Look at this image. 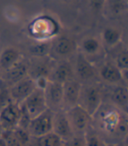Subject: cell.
<instances>
[{"label": "cell", "instance_id": "d6a6232c", "mask_svg": "<svg viewBox=\"0 0 128 146\" xmlns=\"http://www.w3.org/2000/svg\"><path fill=\"white\" fill-rule=\"evenodd\" d=\"M116 146H127V140H125L123 142H120L116 144Z\"/></svg>", "mask_w": 128, "mask_h": 146}, {"label": "cell", "instance_id": "f1b7e54d", "mask_svg": "<svg viewBox=\"0 0 128 146\" xmlns=\"http://www.w3.org/2000/svg\"><path fill=\"white\" fill-rule=\"evenodd\" d=\"M2 137L5 139L7 146H22L19 142L18 138L14 135L13 129L12 130H3Z\"/></svg>", "mask_w": 128, "mask_h": 146}, {"label": "cell", "instance_id": "d6986e66", "mask_svg": "<svg viewBox=\"0 0 128 146\" xmlns=\"http://www.w3.org/2000/svg\"><path fill=\"white\" fill-rule=\"evenodd\" d=\"M21 60L20 52L14 47H6L0 54V71H6Z\"/></svg>", "mask_w": 128, "mask_h": 146}, {"label": "cell", "instance_id": "8fae6325", "mask_svg": "<svg viewBox=\"0 0 128 146\" xmlns=\"http://www.w3.org/2000/svg\"><path fill=\"white\" fill-rule=\"evenodd\" d=\"M52 132L61 137L64 142H67L74 136L68 117L64 110H58L53 113Z\"/></svg>", "mask_w": 128, "mask_h": 146}, {"label": "cell", "instance_id": "4fadbf2b", "mask_svg": "<svg viewBox=\"0 0 128 146\" xmlns=\"http://www.w3.org/2000/svg\"><path fill=\"white\" fill-rule=\"evenodd\" d=\"M82 83L76 78L71 79L63 83V106L62 110L65 111L74 106L77 105Z\"/></svg>", "mask_w": 128, "mask_h": 146}, {"label": "cell", "instance_id": "603a6c76", "mask_svg": "<svg viewBox=\"0 0 128 146\" xmlns=\"http://www.w3.org/2000/svg\"><path fill=\"white\" fill-rule=\"evenodd\" d=\"M52 44L49 42H39L29 47V52L33 55V57H45L48 56L51 52Z\"/></svg>", "mask_w": 128, "mask_h": 146}, {"label": "cell", "instance_id": "3957f363", "mask_svg": "<svg viewBox=\"0 0 128 146\" xmlns=\"http://www.w3.org/2000/svg\"><path fill=\"white\" fill-rule=\"evenodd\" d=\"M74 136H84L92 127V115L79 105L65 110Z\"/></svg>", "mask_w": 128, "mask_h": 146}, {"label": "cell", "instance_id": "44dd1931", "mask_svg": "<svg viewBox=\"0 0 128 146\" xmlns=\"http://www.w3.org/2000/svg\"><path fill=\"white\" fill-rule=\"evenodd\" d=\"M81 47L82 54L86 58H89V56H96L99 54L101 50V43L94 37H87L83 40Z\"/></svg>", "mask_w": 128, "mask_h": 146}, {"label": "cell", "instance_id": "ac0fdd59", "mask_svg": "<svg viewBox=\"0 0 128 146\" xmlns=\"http://www.w3.org/2000/svg\"><path fill=\"white\" fill-rule=\"evenodd\" d=\"M51 49L54 50L56 55L60 57H66L75 51L76 44L72 38L62 36L57 38V40L52 45Z\"/></svg>", "mask_w": 128, "mask_h": 146}, {"label": "cell", "instance_id": "836d02e7", "mask_svg": "<svg viewBox=\"0 0 128 146\" xmlns=\"http://www.w3.org/2000/svg\"><path fill=\"white\" fill-rule=\"evenodd\" d=\"M105 146H116V144H113V143H106Z\"/></svg>", "mask_w": 128, "mask_h": 146}, {"label": "cell", "instance_id": "484cf974", "mask_svg": "<svg viewBox=\"0 0 128 146\" xmlns=\"http://www.w3.org/2000/svg\"><path fill=\"white\" fill-rule=\"evenodd\" d=\"M114 65L116 66L120 71L128 70V52L126 49L121 50L117 54Z\"/></svg>", "mask_w": 128, "mask_h": 146}, {"label": "cell", "instance_id": "5bb4252c", "mask_svg": "<svg viewBox=\"0 0 128 146\" xmlns=\"http://www.w3.org/2000/svg\"><path fill=\"white\" fill-rule=\"evenodd\" d=\"M98 75L99 78L105 83L111 84L113 86L120 84L126 85L122 76V72L114 65V63L106 62L104 64L98 72Z\"/></svg>", "mask_w": 128, "mask_h": 146}, {"label": "cell", "instance_id": "ffe728a7", "mask_svg": "<svg viewBox=\"0 0 128 146\" xmlns=\"http://www.w3.org/2000/svg\"><path fill=\"white\" fill-rule=\"evenodd\" d=\"M64 143L65 142L54 132H49L41 137H32L28 146H63Z\"/></svg>", "mask_w": 128, "mask_h": 146}, {"label": "cell", "instance_id": "7402d4cb", "mask_svg": "<svg viewBox=\"0 0 128 146\" xmlns=\"http://www.w3.org/2000/svg\"><path fill=\"white\" fill-rule=\"evenodd\" d=\"M102 38H103L104 42L107 46H117L119 43V41H120V39H121V33L117 28L106 27L104 30V32H103Z\"/></svg>", "mask_w": 128, "mask_h": 146}, {"label": "cell", "instance_id": "9c48e42d", "mask_svg": "<svg viewBox=\"0 0 128 146\" xmlns=\"http://www.w3.org/2000/svg\"><path fill=\"white\" fill-rule=\"evenodd\" d=\"M20 119V106L11 102L0 109V124L3 130H12L18 127Z\"/></svg>", "mask_w": 128, "mask_h": 146}, {"label": "cell", "instance_id": "277c9868", "mask_svg": "<svg viewBox=\"0 0 128 146\" xmlns=\"http://www.w3.org/2000/svg\"><path fill=\"white\" fill-rule=\"evenodd\" d=\"M19 106L20 109L27 114L30 120L48 110L44 91L37 88L27 99L19 104Z\"/></svg>", "mask_w": 128, "mask_h": 146}, {"label": "cell", "instance_id": "7c38bea8", "mask_svg": "<svg viewBox=\"0 0 128 146\" xmlns=\"http://www.w3.org/2000/svg\"><path fill=\"white\" fill-rule=\"evenodd\" d=\"M29 63L25 60H19L16 64L6 71L1 73V81L8 87L19 82L20 80L28 76Z\"/></svg>", "mask_w": 128, "mask_h": 146}, {"label": "cell", "instance_id": "1f68e13d", "mask_svg": "<svg viewBox=\"0 0 128 146\" xmlns=\"http://www.w3.org/2000/svg\"><path fill=\"white\" fill-rule=\"evenodd\" d=\"M0 146H7L5 139L2 137V135H0Z\"/></svg>", "mask_w": 128, "mask_h": 146}, {"label": "cell", "instance_id": "9a60e30c", "mask_svg": "<svg viewBox=\"0 0 128 146\" xmlns=\"http://www.w3.org/2000/svg\"><path fill=\"white\" fill-rule=\"evenodd\" d=\"M74 78L75 77L74 74L73 66L69 61L63 60L54 67L49 80L63 84Z\"/></svg>", "mask_w": 128, "mask_h": 146}, {"label": "cell", "instance_id": "74e56055", "mask_svg": "<svg viewBox=\"0 0 128 146\" xmlns=\"http://www.w3.org/2000/svg\"><path fill=\"white\" fill-rule=\"evenodd\" d=\"M126 1H127V0H126Z\"/></svg>", "mask_w": 128, "mask_h": 146}, {"label": "cell", "instance_id": "7a4b0ae2", "mask_svg": "<svg viewBox=\"0 0 128 146\" xmlns=\"http://www.w3.org/2000/svg\"><path fill=\"white\" fill-rule=\"evenodd\" d=\"M103 102V88L99 83L97 82L82 83L77 105L93 115Z\"/></svg>", "mask_w": 128, "mask_h": 146}, {"label": "cell", "instance_id": "f546056e", "mask_svg": "<svg viewBox=\"0 0 128 146\" xmlns=\"http://www.w3.org/2000/svg\"><path fill=\"white\" fill-rule=\"evenodd\" d=\"M65 143L67 146H85V137L84 136H73Z\"/></svg>", "mask_w": 128, "mask_h": 146}, {"label": "cell", "instance_id": "6da1fadb", "mask_svg": "<svg viewBox=\"0 0 128 146\" xmlns=\"http://www.w3.org/2000/svg\"><path fill=\"white\" fill-rule=\"evenodd\" d=\"M92 129L106 143L127 140L128 115L110 102H103L92 115Z\"/></svg>", "mask_w": 128, "mask_h": 146}, {"label": "cell", "instance_id": "d590c367", "mask_svg": "<svg viewBox=\"0 0 128 146\" xmlns=\"http://www.w3.org/2000/svg\"><path fill=\"white\" fill-rule=\"evenodd\" d=\"M0 79H1V71H0Z\"/></svg>", "mask_w": 128, "mask_h": 146}, {"label": "cell", "instance_id": "8992f818", "mask_svg": "<svg viewBox=\"0 0 128 146\" xmlns=\"http://www.w3.org/2000/svg\"><path fill=\"white\" fill-rule=\"evenodd\" d=\"M53 113L52 110H47L42 114L31 119L27 128L31 137H38L52 132Z\"/></svg>", "mask_w": 128, "mask_h": 146}, {"label": "cell", "instance_id": "5b68a950", "mask_svg": "<svg viewBox=\"0 0 128 146\" xmlns=\"http://www.w3.org/2000/svg\"><path fill=\"white\" fill-rule=\"evenodd\" d=\"M75 77L81 83H87L97 82L98 72L92 61L86 58L82 52H79L76 56L75 63L73 67Z\"/></svg>", "mask_w": 128, "mask_h": 146}, {"label": "cell", "instance_id": "8d00e7d4", "mask_svg": "<svg viewBox=\"0 0 128 146\" xmlns=\"http://www.w3.org/2000/svg\"><path fill=\"white\" fill-rule=\"evenodd\" d=\"M63 146H67V145H66V143H64V144H63Z\"/></svg>", "mask_w": 128, "mask_h": 146}, {"label": "cell", "instance_id": "e0dca14e", "mask_svg": "<svg viewBox=\"0 0 128 146\" xmlns=\"http://www.w3.org/2000/svg\"><path fill=\"white\" fill-rule=\"evenodd\" d=\"M56 25L50 19H40L36 20L31 27L32 34L38 38H46L55 33Z\"/></svg>", "mask_w": 128, "mask_h": 146}, {"label": "cell", "instance_id": "30bf717a", "mask_svg": "<svg viewBox=\"0 0 128 146\" xmlns=\"http://www.w3.org/2000/svg\"><path fill=\"white\" fill-rule=\"evenodd\" d=\"M29 63V72L28 76L33 80L38 77H47L49 79L51 73L53 71L55 65L53 60L49 56L45 57H33Z\"/></svg>", "mask_w": 128, "mask_h": 146}, {"label": "cell", "instance_id": "4dcf8cb0", "mask_svg": "<svg viewBox=\"0 0 128 146\" xmlns=\"http://www.w3.org/2000/svg\"><path fill=\"white\" fill-rule=\"evenodd\" d=\"M106 0H89V4L92 9L96 11H99L103 9Z\"/></svg>", "mask_w": 128, "mask_h": 146}, {"label": "cell", "instance_id": "52a82bcc", "mask_svg": "<svg viewBox=\"0 0 128 146\" xmlns=\"http://www.w3.org/2000/svg\"><path fill=\"white\" fill-rule=\"evenodd\" d=\"M44 95L47 102V109L53 112L63 110V84L50 81L45 88Z\"/></svg>", "mask_w": 128, "mask_h": 146}, {"label": "cell", "instance_id": "e575fe53", "mask_svg": "<svg viewBox=\"0 0 128 146\" xmlns=\"http://www.w3.org/2000/svg\"><path fill=\"white\" fill-rule=\"evenodd\" d=\"M2 131H3V129H2V127H1V124H0V135L2 134Z\"/></svg>", "mask_w": 128, "mask_h": 146}, {"label": "cell", "instance_id": "83f0119b", "mask_svg": "<svg viewBox=\"0 0 128 146\" xmlns=\"http://www.w3.org/2000/svg\"><path fill=\"white\" fill-rule=\"evenodd\" d=\"M13 132L22 146H28L32 137L27 129L20 127H17L13 129Z\"/></svg>", "mask_w": 128, "mask_h": 146}, {"label": "cell", "instance_id": "cb8c5ba5", "mask_svg": "<svg viewBox=\"0 0 128 146\" xmlns=\"http://www.w3.org/2000/svg\"><path fill=\"white\" fill-rule=\"evenodd\" d=\"M84 137H85V146H105L106 145L105 140L92 129V127L86 132Z\"/></svg>", "mask_w": 128, "mask_h": 146}, {"label": "cell", "instance_id": "ba28073f", "mask_svg": "<svg viewBox=\"0 0 128 146\" xmlns=\"http://www.w3.org/2000/svg\"><path fill=\"white\" fill-rule=\"evenodd\" d=\"M36 86L33 79L30 76L25 77L19 82L9 87L11 101L17 104L22 103L32 94Z\"/></svg>", "mask_w": 128, "mask_h": 146}, {"label": "cell", "instance_id": "d4e9b609", "mask_svg": "<svg viewBox=\"0 0 128 146\" xmlns=\"http://www.w3.org/2000/svg\"><path fill=\"white\" fill-rule=\"evenodd\" d=\"M105 4H107L112 14L115 15L122 13L127 6L126 0H106Z\"/></svg>", "mask_w": 128, "mask_h": 146}, {"label": "cell", "instance_id": "4316f807", "mask_svg": "<svg viewBox=\"0 0 128 146\" xmlns=\"http://www.w3.org/2000/svg\"><path fill=\"white\" fill-rule=\"evenodd\" d=\"M11 102H13L11 101L9 87L6 86L1 80H0V109L4 108L5 106L8 105Z\"/></svg>", "mask_w": 128, "mask_h": 146}, {"label": "cell", "instance_id": "2e32d148", "mask_svg": "<svg viewBox=\"0 0 128 146\" xmlns=\"http://www.w3.org/2000/svg\"><path fill=\"white\" fill-rule=\"evenodd\" d=\"M110 102L121 110L127 113L128 110V90L126 85H114L110 93Z\"/></svg>", "mask_w": 128, "mask_h": 146}]
</instances>
